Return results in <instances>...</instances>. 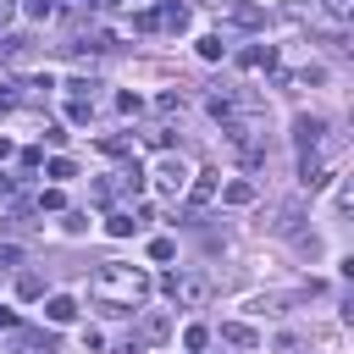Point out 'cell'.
<instances>
[{
	"mask_svg": "<svg viewBox=\"0 0 354 354\" xmlns=\"http://www.w3.org/2000/svg\"><path fill=\"white\" fill-rule=\"evenodd\" d=\"M88 293H94L100 304H111V310H138V304L149 299V277H144L138 266H122V260H105V266L94 271V282H88Z\"/></svg>",
	"mask_w": 354,
	"mask_h": 354,
	"instance_id": "obj_1",
	"label": "cell"
},
{
	"mask_svg": "<svg viewBox=\"0 0 354 354\" xmlns=\"http://www.w3.org/2000/svg\"><path fill=\"white\" fill-rule=\"evenodd\" d=\"M160 288H166V299H171L177 310H199V304H205V293H210V282H205L199 271H171Z\"/></svg>",
	"mask_w": 354,
	"mask_h": 354,
	"instance_id": "obj_2",
	"label": "cell"
},
{
	"mask_svg": "<svg viewBox=\"0 0 354 354\" xmlns=\"http://www.w3.org/2000/svg\"><path fill=\"white\" fill-rule=\"evenodd\" d=\"M188 177H194V171H188L177 155H160V160H155V188H160V194H183Z\"/></svg>",
	"mask_w": 354,
	"mask_h": 354,
	"instance_id": "obj_3",
	"label": "cell"
},
{
	"mask_svg": "<svg viewBox=\"0 0 354 354\" xmlns=\"http://www.w3.org/2000/svg\"><path fill=\"white\" fill-rule=\"evenodd\" d=\"M221 194V171H194V183H188V199L194 205H210Z\"/></svg>",
	"mask_w": 354,
	"mask_h": 354,
	"instance_id": "obj_4",
	"label": "cell"
},
{
	"mask_svg": "<svg viewBox=\"0 0 354 354\" xmlns=\"http://www.w3.org/2000/svg\"><path fill=\"white\" fill-rule=\"evenodd\" d=\"M44 315H50L55 326H72V321H77V299H72V293H50V299H44Z\"/></svg>",
	"mask_w": 354,
	"mask_h": 354,
	"instance_id": "obj_5",
	"label": "cell"
},
{
	"mask_svg": "<svg viewBox=\"0 0 354 354\" xmlns=\"http://www.w3.org/2000/svg\"><path fill=\"white\" fill-rule=\"evenodd\" d=\"M321 133H326V122H321V116H299V122H293V138H299V149H304V155L321 144Z\"/></svg>",
	"mask_w": 354,
	"mask_h": 354,
	"instance_id": "obj_6",
	"label": "cell"
},
{
	"mask_svg": "<svg viewBox=\"0 0 354 354\" xmlns=\"http://www.w3.org/2000/svg\"><path fill=\"white\" fill-rule=\"evenodd\" d=\"M221 337H227L232 348H254V343H260V332H254V326H243V321H227V326H221Z\"/></svg>",
	"mask_w": 354,
	"mask_h": 354,
	"instance_id": "obj_7",
	"label": "cell"
},
{
	"mask_svg": "<svg viewBox=\"0 0 354 354\" xmlns=\"http://www.w3.org/2000/svg\"><path fill=\"white\" fill-rule=\"evenodd\" d=\"M227 17H232L238 28H266V6H243V0H238V6L227 11Z\"/></svg>",
	"mask_w": 354,
	"mask_h": 354,
	"instance_id": "obj_8",
	"label": "cell"
},
{
	"mask_svg": "<svg viewBox=\"0 0 354 354\" xmlns=\"http://www.w3.org/2000/svg\"><path fill=\"white\" fill-rule=\"evenodd\" d=\"M160 28L183 33V28H188V6H177V0H171V6H160Z\"/></svg>",
	"mask_w": 354,
	"mask_h": 354,
	"instance_id": "obj_9",
	"label": "cell"
},
{
	"mask_svg": "<svg viewBox=\"0 0 354 354\" xmlns=\"http://www.w3.org/2000/svg\"><path fill=\"white\" fill-rule=\"evenodd\" d=\"M194 50H199V61H221V55H227L221 33H199V44H194Z\"/></svg>",
	"mask_w": 354,
	"mask_h": 354,
	"instance_id": "obj_10",
	"label": "cell"
},
{
	"mask_svg": "<svg viewBox=\"0 0 354 354\" xmlns=\"http://www.w3.org/2000/svg\"><path fill=\"white\" fill-rule=\"evenodd\" d=\"M133 227H138V221H133L127 210H116V216H105V232H111V238H133Z\"/></svg>",
	"mask_w": 354,
	"mask_h": 354,
	"instance_id": "obj_11",
	"label": "cell"
},
{
	"mask_svg": "<svg viewBox=\"0 0 354 354\" xmlns=\"http://www.w3.org/2000/svg\"><path fill=\"white\" fill-rule=\"evenodd\" d=\"M66 116H72V122H88V116H94V100H88V94H72Z\"/></svg>",
	"mask_w": 354,
	"mask_h": 354,
	"instance_id": "obj_12",
	"label": "cell"
},
{
	"mask_svg": "<svg viewBox=\"0 0 354 354\" xmlns=\"http://www.w3.org/2000/svg\"><path fill=\"white\" fill-rule=\"evenodd\" d=\"M221 199H227V205H249V199H254V188H249V183H227V188H221Z\"/></svg>",
	"mask_w": 354,
	"mask_h": 354,
	"instance_id": "obj_13",
	"label": "cell"
},
{
	"mask_svg": "<svg viewBox=\"0 0 354 354\" xmlns=\"http://www.w3.org/2000/svg\"><path fill=\"white\" fill-rule=\"evenodd\" d=\"M205 343H210V332H205V326H188V332H183V348H188V354H199Z\"/></svg>",
	"mask_w": 354,
	"mask_h": 354,
	"instance_id": "obj_14",
	"label": "cell"
},
{
	"mask_svg": "<svg viewBox=\"0 0 354 354\" xmlns=\"http://www.w3.org/2000/svg\"><path fill=\"white\" fill-rule=\"evenodd\" d=\"M44 171H50V177H55V183H66V177H72V171H77V166H72V160H66V155H55V160H50V166H44Z\"/></svg>",
	"mask_w": 354,
	"mask_h": 354,
	"instance_id": "obj_15",
	"label": "cell"
},
{
	"mask_svg": "<svg viewBox=\"0 0 354 354\" xmlns=\"http://www.w3.org/2000/svg\"><path fill=\"white\" fill-rule=\"evenodd\" d=\"M171 254H177L171 238H149V260H171Z\"/></svg>",
	"mask_w": 354,
	"mask_h": 354,
	"instance_id": "obj_16",
	"label": "cell"
},
{
	"mask_svg": "<svg viewBox=\"0 0 354 354\" xmlns=\"http://www.w3.org/2000/svg\"><path fill=\"white\" fill-rule=\"evenodd\" d=\"M17 293H22V299H44V282H39V277H33V271H28V277H22V282H17Z\"/></svg>",
	"mask_w": 354,
	"mask_h": 354,
	"instance_id": "obj_17",
	"label": "cell"
},
{
	"mask_svg": "<svg viewBox=\"0 0 354 354\" xmlns=\"http://www.w3.org/2000/svg\"><path fill=\"white\" fill-rule=\"evenodd\" d=\"M28 17H39V22H50V17H55V0H28Z\"/></svg>",
	"mask_w": 354,
	"mask_h": 354,
	"instance_id": "obj_18",
	"label": "cell"
},
{
	"mask_svg": "<svg viewBox=\"0 0 354 354\" xmlns=\"http://www.w3.org/2000/svg\"><path fill=\"white\" fill-rule=\"evenodd\" d=\"M321 11H326V17H337V22H343V17H348V11H354V0H321Z\"/></svg>",
	"mask_w": 354,
	"mask_h": 354,
	"instance_id": "obj_19",
	"label": "cell"
},
{
	"mask_svg": "<svg viewBox=\"0 0 354 354\" xmlns=\"http://www.w3.org/2000/svg\"><path fill=\"white\" fill-rule=\"evenodd\" d=\"M133 22H138V28H144V33H155V28H160V11H138V17H133Z\"/></svg>",
	"mask_w": 354,
	"mask_h": 354,
	"instance_id": "obj_20",
	"label": "cell"
},
{
	"mask_svg": "<svg viewBox=\"0 0 354 354\" xmlns=\"http://www.w3.org/2000/svg\"><path fill=\"white\" fill-rule=\"evenodd\" d=\"M39 210H61V188H44L39 194Z\"/></svg>",
	"mask_w": 354,
	"mask_h": 354,
	"instance_id": "obj_21",
	"label": "cell"
},
{
	"mask_svg": "<svg viewBox=\"0 0 354 354\" xmlns=\"http://www.w3.org/2000/svg\"><path fill=\"white\" fill-rule=\"evenodd\" d=\"M144 337H166V315H149L144 321Z\"/></svg>",
	"mask_w": 354,
	"mask_h": 354,
	"instance_id": "obj_22",
	"label": "cell"
},
{
	"mask_svg": "<svg viewBox=\"0 0 354 354\" xmlns=\"http://www.w3.org/2000/svg\"><path fill=\"white\" fill-rule=\"evenodd\" d=\"M17 260H22V249L17 243H0V266H17Z\"/></svg>",
	"mask_w": 354,
	"mask_h": 354,
	"instance_id": "obj_23",
	"label": "cell"
},
{
	"mask_svg": "<svg viewBox=\"0 0 354 354\" xmlns=\"http://www.w3.org/2000/svg\"><path fill=\"white\" fill-rule=\"evenodd\" d=\"M11 11H17V6H11V0H0V28L11 22Z\"/></svg>",
	"mask_w": 354,
	"mask_h": 354,
	"instance_id": "obj_24",
	"label": "cell"
},
{
	"mask_svg": "<svg viewBox=\"0 0 354 354\" xmlns=\"http://www.w3.org/2000/svg\"><path fill=\"white\" fill-rule=\"evenodd\" d=\"M6 155H11V138H6V133H0V160H6Z\"/></svg>",
	"mask_w": 354,
	"mask_h": 354,
	"instance_id": "obj_25",
	"label": "cell"
},
{
	"mask_svg": "<svg viewBox=\"0 0 354 354\" xmlns=\"http://www.w3.org/2000/svg\"><path fill=\"white\" fill-rule=\"evenodd\" d=\"M0 105H11V88H6V83H0Z\"/></svg>",
	"mask_w": 354,
	"mask_h": 354,
	"instance_id": "obj_26",
	"label": "cell"
},
{
	"mask_svg": "<svg viewBox=\"0 0 354 354\" xmlns=\"http://www.w3.org/2000/svg\"><path fill=\"white\" fill-rule=\"evenodd\" d=\"M83 6H94V0H83Z\"/></svg>",
	"mask_w": 354,
	"mask_h": 354,
	"instance_id": "obj_27",
	"label": "cell"
}]
</instances>
